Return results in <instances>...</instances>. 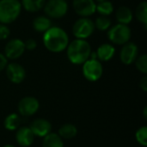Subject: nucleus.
I'll list each match as a JSON object with an SVG mask.
<instances>
[{
    "mask_svg": "<svg viewBox=\"0 0 147 147\" xmlns=\"http://www.w3.org/2000/svg\"><path fill=\"white\" fill-rule=\"evenodd\" d=\"M10 34L9 28L6 26V24L0 23V40H6Z\"/></svg>",
    "mask_w": 147,
    "mask_h": 147,
    "instance_id": "obj_27",
    "label": "nucleus"
},
{
    "mask_svg": "<svg viewBox=\"0 0 147 147\" xmlns=\"http://www.w3.org/2000/svg\"><path fill=\"white\" fill-rule=\"evenodd\" d=\"M46 0H22V7L28 12H37L45 5Z\"/></svg>",
    "mask_w": 147,
    "mask_h": 147,
    "instance_id": "obj_19",
    "label": "nucleus"
},
{
    "mask_svg": "<svg viewBox=\"0 0 147 147\" xmlns=\"http://www.w3.org/2000/svg\"><path fill=\"white\" fill-rule=\"evenodd\" d=\"M131 29L127 25L118 23L109 28L108 38L116 45H124L131 39Z\"/></svg>",
    "mask_w": 147,
    "mask_h": 147,
    "instance_id": "obj_4",
    "label": "nucleus"
},
{
    "mask_svg": "<svg viewBox=\"0 0 147 147\" xmlns=\"http://www.w3.org/2000/svg\"><path fill=\"white\" fill-rule=\"evenodd\" d=\"M143 115H144V117H145V119L146 120L147 119V108L146 107L145 109H144V112H143Z\"/></svg>",
    "mask_w": 147,
    "mask_h": 147,
    "instance_id": "obj_31",
    "label": "nucleus"
},
{
    "mask_svg": "<svg viewBox=\"0 0 147 147\" xmlns=\"http://www.w3.org/2000/svg\"><path fill=\"white\" fill-rule=\"evenodd\" d=\"M140 88H141L145 92L147 91V77L146 76H144V77L140 79Z\"/></svg>",
    "mask_w": 147,
    "mask_h": 147,
    "instance_id": "obj_30",
    "label": "nucleus"
},
{
    "mask_svg": "<svg viewBox=\"0 0 147 147\" xmlns=\"http://www.w3.org/2000/svg\"><path fill=\"white\" fill-rule=\"evenodd\" d=\"M135 16L139 22H140L145 28H146L147 25V3L146 1L141 2L135 10Z\"/></svg>",
    "mask_w": 147,
    "mask_h": 147,
    "instance_id": "obj_22",
    "label": "nucleus"
},
{
    "mask_svg": "<svg viewBox=\"0 0 147 147\" xmlns=\"http://www.w3.org/2000/svg\"><path fill=\"white\" fill-rule=\"evenodd\" d=\"M115 53V48L114 47L113 45L109 43L102 44L96 52L97 59L99 61H104V62L110 60L114 57Z\"/></svg>",
    "mask_w": 147,
    "mask_h": 147,
    "instance_id": "obj_15",
    "label": "nucleus"
},
{
    "mask_svg": "<svg viewBox=\"0 0 147 147\" xmlns=\"http://www.w3.org/2000/svg\"><path fill=\"white\" fill-rule=\"evenodd\" d=\"M45 47L52 53H60L66 49L69 44L67 33L59 27H51L43 34Z\"/></svg>",
    "mask_w": 147,
    "mask_h": 147,
    "instance_id": "obj_1",
    "label": "nucleus"
},
{
    "mask_svg": "<svg viewBox=\"0 0 147 147\" xmlns=\"http://www.w3.org/2000/svg\"><path fill=\"white\" fill-rule=\"evenodd\" d=\"M52 27V22L49 17L40 16L34 19L33 21V28L35 31L39 33H45Z\"/></svg>",
    "mask_w": 147,
    "mask_h": 147,
    "instance_id": "obj_17",
    "label": "nucleus"
},
{
    "mask_svg": "<svg viewBox=\"0 0 147 147\" xmlns=\"http://www.w3.org/2000/svg\"><path fill=\"white\" fill-rule=\"evenodd\" d=\"M5 69L8 79L13 84H21L26 78V71L20 64H8Z\"/></svg>",
    "mask_w": 147,
    "mask_h": 147,
    "instance_id": "obj_11",
    "label": "nucleus"
},
{
    "mask_svg": "<svg viewBox=\"0 0 147 147\" xmlns=\"http://www.w3.org/2000/svg\"><path fill=\"white\" fill-rule=\"evenodd\" d=\"M29 128L31 129L34 136L44 138L46 135L51 133L52 125L47 120L36 119L31 123Z\"/></svg>",
    "mask_w": 147,
    "mask_h": 147,
    "instance_id": "obj_13",
    "label": "nucleus"
},
{
    "mask_svg": "<svg viewBox=\"0 0 147 147\" xmlns=\"http://www.w3.org/2000/svg\"><path fill=\"white\" fill-rule=\"evenodd\" d=\"M73 9L81 17H88L96 12V3L94 0H73Z\"/></svg>",
    "mask_w": 147,
    "mask_h": 147,
    "instance_id": "obj_10",
    "label": "nucleus"
},
{
    "mask_svg": "<svg viewBox=\"0 0 147 147\" xmlns=\"http://www.w3.org/2000/svg\"><path fill=\"white\" fill-rule=\"evenodd\" d=\"M139 54V48L137 45L134 42H127L123 45L121 53H120V58L121 61L124 65H131L133 64L135 59H137Z\"/></svg>",
    "mask_w": 147,
    "mask_h": 147,
    "instance_id": "obj_12",
    "label": "nucleus"
},
{
    "mask_svg": "<svg viewBox=\"0 0 147 147\" xmlns=\"http://www.w3.org/2000/svg\"><path fill=\"white\" fill-rule=\"evenodd\" d=\"M136 140L138 141L139 144H140L143 146H147V127H142L140 129L137 130L136 134H135Z\"/></svg>",
    "mask_w": 147,
    "mask_h": 147,
    "instance_id": "obj_26",
    "label": "nucleus"
},
{
    "mask_svg": "<svg viewBox=\"0 0 147 147\" xmlns=\"http://www.w3.org/2000/svg\"><path fill=\"white\" fill-rule=\"evenodd\" d=\"M43 147H64V142L61 137L54 133H50L44 137Z\"/></svg>",
    "mask_w": 147,
    "mask_h": 147,
    "instance_id": "obj_18",
    "label": "nucleus"
},
{
    "mask_svg": "<svg viewBox=\"0 0 147 147\" xmlns=\"http://www.w3.org/2000/svg\"><path fill=\"white\" fill-rule=\"evenodd\" d=\"M95 30L92 20L88 17H81L77 20L72 27V34L77 39L85 40L89 38Z\"/></svg>",
    "mask_w": 147,
    "mask_h": 147,
    "instance_id": "obj_6",
    "label": "nucleus"
},
{
    "mask_svg": "<svg viewBox=\"0 0 147 147\" xmlns=\"http://www.w3.org/2000/svg\"><path fill=\"white\" fill-rule=\"evenodd\" d=\"M22 8L19 0H0V23L9 24L16 21Z\"/></svg>",
    "mask_w": 147,
    "mask_h": 147,
    "instance_id": "obj_3",
    "label": "nucleus"
},
{
    "mask_svg": "<svg viewBox=\"0 0 147 147\" xmlns=\"http://www.w3.org/2000/svg\"><path fill=\"white\" fill-rule=\"evenodd\" d=\"M43 8L48 17L57 19L66 15L68 4L65 0H48Z\"/></svg>",
    "mask_w": 147,
    "mask_h": 147,
    "instance_id": "obj_7",
    "label": "nucleus"
},
{
    "mask_svg": "<svg viewBox=\"0 0 147 147\" xmlns=\"http://www.w3.org/2000/svg\"><path fill=\"white\" fill-rule=\"evenodd\" d=\"M40 107L39 101L33 96H26L20 100L18 103V111L23 116H31L34 115Z\"/></svg>",
    "mask_w": 147,
    "mask_h": 147,
    "instance_id": "obj_9",
    "label": "nucleus"
},
{
    "mask_svg": "<svg viewBox=\"0 0 147 147\" xmlns=\"http://www.w3.org/2000/svg\"><path fill=\"white\" fill-rule=\"evenodd\" d=\"M8 65V59L5 57L4 54L0 53V71L4 70Z\"/></svg>",
    "mask_w": 147,
    "mask_h": 147,
    "instance_id": "obj_29",
    "label": "nucleus"
},
{
    "mask_svg": "<svg viewBox=\"0 0 147 147\" xmlns=\"http://www.w3.org/2000/svg\"><path fill=\"white\" fill-rule=\"evenodd\" d=\"M3 147H15L14 146H11V145H7V146H4Z\"/></svg>",
    "mask_w": 147,
    "mask_h": 147,
    "instance_id": "obj_32",
    "label": "nucleus"
},
{
    "mask_svg": "<svg viewBox=\"0 0 147 147\" xmlns=\"http://www.w3.org/2000/svg\"><path fill=\"white\" fill-rule=\"evenodd\" d=\"M97 3H100V2H103V1H106V0H96Z\"/></svg>",
    "mask_w": 147,
    "mask_h": 147,
    "instance_id": "obj_33",
    "label": "nucleus"
},
{
    "mask_svg": "<svg viewBox=\"0 0 147 147\" xmlns=\"http://www.w3.org/2000/svg\"><path fill=\"white\" fill-rule=\"evenodd\" d=\"M103 73L102 63L97 59H89L83 64V75L90 82L99 80Z\"/></svg>",
    "mask_w": 147,
    "mask_h": 147,
    "instance_id": "obj_5",
    "label": "nucleus"
},
{
    "mask_svg": "<svg viewBox=\"0 0 147 147\" xmlns=\"http://www.w3.org/2000/svg\"><path fill=\"white\" fill-rule=\"evenodd\" d=\"M78 134L77 127L72 124H65L60 127L59 130V135L61 139L65 140H71L74 138Z\"/></svg>",
    "mask_w": 147,
    "mask_h": 147,
    "instance_id": "obj_21",
    "label": "nucleus"
},
{
    "mask_svg": "<svg viewBox=\"0 0 147 147\" xmlns=\"http://www.w3.org/2000/svg\"><path fill=\"white\" fill-rule=\"evenodd\" d=\"M111 24H112V22H111L110 18H109L108 16H101L97 17L96 22H94L95 28H97L100 31L108 30L111 27Z\"/></svg>",
    "mask_w": 147,
    "mask_h": 147,
    "instance_id": "obj_24",
    "label": "nucleus"
},
{
    "mask_svg": "<svg viewBox=\"0 0 147 147\" xmlns=\"http://www.w3.org/2000/svg\"><path fill=\"white\" fill-rule=\"evenodd\" d=\"M115 17L118 23L127 25L133 20V12L130 8L127 6H121L116 10Z\"/></svg>",
    "mask_w": 147,
    "mask_h": 147,
    "instance_id": "obj_16",
    "label": "nucleus"
},
{
    "mask_svg": "<svg viewBox=\"0 0 147 147\" xmlns=\"http://www.w3.org/2000/svg\"><path fill=\"white\" fill-rule=\"evenodd\" d=\"M24 51V42L20 39H12L5 45L4 55L8 59H16L23 54Z\"/></svg>",
    "mask_w": 147,
    "mask_h": 147,
    "instance_id": "obj_8",
    "label": "nucleus"
},
{
    "mask_svg": "<svg viewBox=\"0 0 147 147\" xmlns=\"http://www.w3.org/2000/svg\"><path fill=\"white\" fill-rule=\"evenodd\" d=\"M16 140L19 146L22 147L30 146L34 140V135L31 129L28 127H18L16 134Z\"/></svg>",
    "mask_w": 147,
    "mask_h": 147,
    "instance_id": "obj_14",
    "label": "nucleus"
},
{
    "mask_svg": "<svg viewBox=\"0 0 147 147\" xmlns=\"http://www.w3.org/2000/svg\"><path fill=\"white\" fill-rule=\"evenodd\" d=\"M113 10H114V5L110 1L108 0L98 3L96 7V11H97L101 16H109V15H111Z\"/></svg>",
    "mask_w": 147,
    "mask_h": 147,
    "instance_id": "obj_23",
    "label": "nucleus"
},
{
    "mask_svg": "<svg viewBox=\"0 0 147 147\" xmlns=\"http://www.w3.org/2000/svg\"><path fill=\"white\" fill-rule=\"evenodd\" d=\"M20 124H21V118L17 114H15V113L9 115L5 118L4 122H3L4 127L9 131L17 130Z\"/></svg>",
    "mask_w": 147,
    "mask_h": 147,
    "instance_id": "obj_20",
    "label": "nucleus"
},
{
    "mask_svg": "<svg viewBox=\"0 0 147 147\" xmlns=\"http://www.w3.org/2000/svg\"><path fill=\"white\" fill-rule=\"evenodd\" d=\"M135 65L136 68L142 72L143 74L147 73V56L146 54H142L140 57H137L135 59Z\"/></svg>",
    "mask_w": 147,
    "mask_h": 147,
    "instance_id": "obj_25",
    "label": "nucleus"
},
{
    "mask_svg": "<svg viewBox=\"0 0 147 147\" xmlns=\"http://www.w3.org/2000/svg\"><path fill=\"white\" fill-rule=\"evenodd\" d=\"M24 47L25 49L28 50H34L37 47V43L35 41V40L34 39H28L24 42Z\"/></svg>",
    "mask_w": 147,
    "mask_h": 147,
    "instance_id": "obj_28",
    "label": "nucleus"
},
{
    "mask_svg": "<svg viewBox=\"0 0 147 147\" xmlns=\"http://www.w3.org/2000/svg\"><path fill=\"white\" fill-rule=\"evenodd\" d=\"M90 53V45L85 40L76 39L69 43L66 47L67 58L74 65H83L89 59Z\"/></svg>",
    "mask_w": 147,
    "mask_h": 147,
    "instance_id": "obj_2",
    "label": "nucleus"
}]
</instances>
